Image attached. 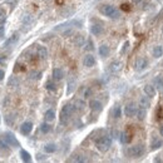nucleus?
<instances>
[{
	"instance_id": "f257e3e1",
	"label": "nucleus",
	"mask_w": 163,
	"mask_h": 163,
	"mask_svg": "<svg viewBox=\"0 0 163 163\" xmlns=\"http://www.w3.org/2000/svg\"><path fill=\"white\" fill-rule=\"evenodd\" d=\"M96 146L101 152H107L110 148V146H112V137L108 134L99 137L96 141Z\"/></svg>"
},
{
	"instance_id": "f03ea898",
	"label": "nucleus",
	"mask_w": 163,
	"mask_h": 163,
	"mask_svg": "<svg viewBox=\"0 0 163 163\" xmlns=\"http://www.w3.org/2000/svg\"><path fill=\"white\" fill-rule=\"evenodd\" d=\"M73 112H74V107H73V104H65V106L63 107L62 110H60V123L62 124H67L68 122H69Z\"/></svg>"
},
{
	"instance_id": "7ed1b4c3",
	"label": "nucleus",
	"mask_w": 163,
	"mask_h": 163,
	"mask_svg": "<svg viewBox=\"0 0 163 163\" xmlns=\"http://www.w3.org/2000/svg\"><path fill=\"white\" fill-rule=\"evenodd\" d=\"M99 10H101V13L103 15H106V17H109V18H112V19H118L119 18L118 10L115 9L113 5H102Z\"/></svg>"
},
{
	"instance_id": "20e7f679",
	"label": "nucleus",
	"mask_w": 163,
	"mask_h": 163,
	"mask_svg": "<svg viewBox=\"0 0 163 163\" xmlns=\"http://www.w3.org/2000/svg\"><path fill=\"white\" fill-rule=\"evenodd\" d=\"M128 154H129V157H132V158H139V157L144 154V146L135 144L133 147H129Z\"/></svg>"
},
{
	"instance_id": "39448f33",
	"label": "nucleus",
	"mask_w": 163,
	"mask_h": 163,
	"mask_svg": "<svg viewBox=\"0 0 163 163\" xmlns=\"http://www.w3.org/2000/svg\"><path fill=\"white\" fill-rule=\"evenodd\" d=\"M148 67V60L146 59V58H137L135 62H134V69L137 72H142V70H144L146 68Z\"/></svg>"
},
{
	"instance_id": "423d86ee",
	"label": "nucleus",
	"mask_w": 163,
	"mask_h": 163,
	"mask_svg": "<svg viewBox=\"0 0 163 163\" xmlns=\"http://www.w3.org/2000/svg\"><path fill=\"white\" fill-rule=\"evenodd\" d=\"M137 110H138V108H137L135 104L134 103H129V104H127V106L124 107V114H125V117L132 118V117H134V115L137 114Z\"/></svg>"
},
{
	"instance_id": "0eeeda50",
	"label": "nucleus",
	"mask_w": 163,
	"mask_h": 163,
	"mask_svg": "<svg viewBox=\"0 0 163 163\" xmlns=\"http://www.w3.org/2000/svg\"><path fill=\"white\" fill-rule=\"evenodd\" d=\"M4 139H5V142H7L8 144L13 146V147H19V146H20L19 142H18V139L15 138V135H14L13 133H10V132H8V133L4 134Z\"/></svg>"
},
{
	"instance_id": "6e6552de",
	"label": "nucleus",
	"mask_w": 163,
	"mask_h": 163,
	"mask_svg": "<svg viewBox=\"0 0 163 163\" xmlns=\"http://www.w3.org/2000/svg\"><path fill=\"white\" fill-rule=\"evenodd\" d=\"M83 64H84V67H87V68L94 67V64H96V58H94L92 54H87L85 57H84V59H83Z\"/></svg>"
},
{
	"instance_id": "1a4fd4ad",
	"label": "nucleus",
	"mask_w": 163,
	"mask_h": 163,
	"mask_svg": "<svg viewBox=\"0 0 163 163\" xmlns=\"http://www.w3.org/2000/svg\"><path fill=\"white\" fill-rule=\"evenodd\" d=\"M31 129H33V123L31 122H24L22 124V127H20V132H22V134H24V135H28L31 132Z\"/></svg>"
},
{
	"instance_id": "9d476101",
	"label": "nucleus",
	"mask_w": 163,
	"mask_h": 163,
	"mask_svg": "<svg viewBox=\"0 0 163 163\" xmlns=\"http://www.w3.org/2000/svg\"><path fill=\"white\" fill-rule=\"evenodd\" d=\"M89 107H91V109L93 110V112H101L103 106H102V103L97 101V99H92L91 102H89Z\"/></svg>"
},
{
	"instance_id": "9b49d317",
	"label": "nucleus",
	"mask_w": 163,
	"mask_h": 163,
	"mask_svg": "<svg viewBox=\"0 0 163 163\" xmlns=\"http://www.w3.org/2000/svg\"><path fill=\"white\" fill-rule=\"evenodd\" d=\"M143 92L147 97L149 98H153L156 96V88L153 85H149V84H146V85L143 87Z\"/></svg>"
},
{
	"instance_id": "f8f14e48",
	"label": "nucleus",
	"mask_w": 163,
	"mask_h": 163,
	"mask_svg": "<svg viewBox=\"0 0 163 163\" xmlns=\"http://www.w3.org/2000/svg\"><path fill=\"white\" fill-rule=\"evenodd\" d=\"M73 107H74V110H78V112H82L85 108V102L82 101V99H77L73 103Z\"/></svg>"
},
{
	"instance_id": "ddd939ff",
	"label": "nucleus",
	"mask_w": 163,
	"mask_h": 163,
	"mask_svg": "<svg viewBox=\"0 0 163 163\" xmlns=\"http://www.w3.org/2000/svg\"><path fill=\"white\" fill-rule=\"evenodd\" d=\"M132 141V134H130L128 130H125V132L120 133V142H122L123 144H127L129 142Z\"/></svg>"
},
{
	"instance_id": "4468645a",
	"label": "nucleus",
	"mask_w": 163,
	"mask_h": 163,
	"mask_svg": "<svg viewBox=\"0 0 163 163\" xmlns=\"http://www.w3.org/2000/svg\"><path fill=\"white\" fill-rule=\"evenodd\" d=\"M53 78L54 80H62L64 78V72H63L60 68H54L53 69Z\"/></svg>"
},
{
	"instance_id": "2eb2a0df",
	"label": "nucleus",
	"mask_w": 163,
	"mask_h": 163,
	"mask_svg": "<svg viewBox=\"0 0 163 163\" xmlns=\"http://www.w3.org/2000/svg\"><path fill=\"white\" fill-rule=\"evenodd\" d=\"M153 83H154V87L157 88V91L163 93V78L162 77H156L153 79Z\"/></svg>"
},
{
	"instance_id": "dca6fc26",
	"label": "nucleus",
	"mask_w": 163,
	"mask_h": 163,
	"mask_svg": "<svg viewBox=\"0 0 163 163\" xmlns=\"http://www.w3.org/2000/svg\"><path fill=\"white\" fill-rule=\"evenodd\" d=\"M139 106H141L142 108L148 109V108L151 107V101H149V97H147V96L141 97V99H139Z\"/></svg>"
},
{
	"instance_id": "f3484780",
	"label": "nucleus",
	"mask_w": 163,
	"mask_h": 163,
	"mask_svg": "<svg viewBox=\"0 0 163 163\" xmlns=\"http://www.w3.org/2000/svg\"><path fill=\"white\" fill-rule=\"evenodd\" d=\"M18 39H19V36H18V34H14V35H12L10 38L5 41L4 43V48H9V46H12L13 44H15L18 41Z\"/></svg>"
},
{
	"instance_id": "a211bd4d",
	"label": "nucleus",
	"mask_w": 163,
	"mask_h": 163,
	"mask_svg": "<svg viewBox=\"0 0 163 163\" xmlns=\"http://www.w3.org/2000/svg\"><path fill=\"white\" fill-rule=\"evenodd\" d=\"M91 31L94 35H101L103 33V27L101 24H93L91 27Z\"/></svg>"
},
{
	"instance_id": "6ab92c4d",
	"label": "nucleus",
	"mask_w": 163,
	"mask_h": 163,
	"mask_svg": "<svg viewBox=\"0 0 163 163\" xmlns=\"http://www.w3.org/2000/svg\"><path fill=\"white\" fill-rule=\"evenodd\" d=\"M163 146V141L159 138H153L152 139V143H151V149H158Z\"/></svg>"
},
{
	"instance_id": "aec40b11",
	"label": "nucleus",
	"mask_w": 163,
	"mask_h": 163,
	"mask_svg": "<svg viewBox=\"0 0 163 163\" xmlns=\"http://www.w3.org/2000/svg\"><path fill=\"white\" fill-rule=\"evenodd\" d=\"M120 69H122V64H120L119 62H113V63H110L109 70L112 72V73H117V72H119Z\"/></svg>"
},
{
	"instance_id": "412c9836",
	"label": "nucleus",
	"mask_w": 163,
	"mask_h": 163,
	"mask_svg": "<svg viewBox=\"0 0 163 163\" xmlns=\"http://www.w3.org/2000/svg\"><path fill=\"white\" fill-rule=\"evenodd\" d=\"M99 55L103 57V58H106L109 55V46L106 45V44H102L101 46H99Z\"/></svg>"
},
{
	"instance_id": "4be33fe9",
	"label": "nucleus",
	"mask_w": 163,
	"mask_h": 163,
	"mask_svg": "<svg viewBox=\"0 0 163 163\" xmlns=\"http://www.w3.org/2000/svg\"><path fill=\"white\" fill-rule=\"evenodd\" d=\"M137 118H138V120H144V118L147 117V109L146 108H138V110H137Z\"/></svg>"
},
{
	"instance_id": "5701e85b",
	"label": "nucleus",
	"mask_w": 163,
	"mask_h": 163,
	"mask_svg": "<svg viewBox=\"0 0 163 163\" xmlns=\"http://www.w3.org/2000/svg\"><path fill=\"white\" fill-rule=\"evenodd\" d=\"M38 57L40 59H46L48 58V50L45 46H39L38 48Z\"/></svg>"
},
{
	"instance_id": "b1692460",
	"label": "nucleus",
	"mask_w": 163,
	"mask_h": 163,
	"mask_svg": "<svg viewBox=\"0 0 163 163\" xmlns=\"http://www.w3.org/2000/svg\"><path fill=\"white\" fill-rule=\"evenodd\" d=\"M152 54H153L154 58H161L163 55V48L161 45H157L153 48V50H152Z\"/></svg>"
},
{
	"instance_id": "393cba45",
	"label": "nucleus",
	"mask_w": 163,
	"mask_h": 163,
	"mask_svg": "<svg viewBox=\"0 0 163 163\" xmlns=\"http://www.w3.org/2000/svg\"><path fill=\"white\" fill-rule=\"evenodd\" d=\"M44 151L46 152V153H54V152L57 151V146L54 143H48L44 146Z\"/></svg>"
},
{
	"instance_id": "a878e982",
	"label": "nucleus",
	"mask_w": 163,
	"mask_h": 163,
	"mask_svg": "<svg viewBox=\"0 0 163 163\" xmlns=\"http://www.w3.org/2000/svg\"><path fill=\"white\" fill-rule=\"evenodd\" d=\"M20 157H22V159H23L24 162H31V156H30L25 149L20 151Z\"/></svg>"
},
{
	"instance_id": "bb28decb",
	"label": "nucleus",
	"mask_w": 163,
	"mask_h": 163,
	"mask_svg": "<svg viewBox=\"0 0 163 163\" xmlns=\"http://www.w3.org/2000/svg\"><path fill=\"white\" fill-rule=\"evenodd\" d=\"M55 118V112L53 109H49V110H46L45 112V119L48 120V122H51V120H54Z\"/></svg>"
},
{
	"instance_id": "cd10ccee",
	"label": "nucleus",
	"mask_w": 163,
	"mask_h": 163,
	"mask_svg": "<svg viewBox=\"0 0 163 163\" xmlns=\"http://www.w3.org/2000/svg\"><path fill=\"white\" fill-rule=\"evenodd\" d=\"M87 161L88 159L82 154H77V156H74V158L70 159V162H78V163H83V162H87Z\"/></svg>"
},
{
	"instance_id": "c85d7f7f",
	"label": "nucleus",
	"mask_w": 163,
	"mask_h": 163,
	"mask_svg": "<svg viewBox=\"0 0 163 163\" xmlns=\"http://www.w3.org/2000/svg\"><path fill=\"white\" fill-rule=\"evenodd\" d=\"M113 117H114V118H117V119L122 117V109H120L119 106H117V107H115V108L113 109Z\"/></svg>"
},
{
	"instance_id": "c756f323",
	"label": "nucleus",
	"mask_w": 163,
	"mask_h": 163,
	"mask_svg": "<svg viewBox=\"0 0 163 163\" xmlns=\"http://www.w3.org/2000/svg\"><path fill=\"white\" fill-rule=\"evenodd\" d=\"M50 125L48 124V123H43V124H41L40 125V130H41V132H43L44 134H46V133H49L50 132Z\"/></svg>"
},
{
	"instance_id": "7c9ffc66",
	"label": "nucleus",
	"mask_w": 163,
	"mask_h": 163,
	"mask_svg": "<svg viewBox=\"0 0 163 163\" xmlns=\"http://www.w3.org/2000/svg\"><path fill=\"white\" fill-rule=\"evenodd\" d=\"M74 44L78 45V46L84 45V36L83 35H78L77 38H75V40H74Z\"/></svg>"
},
{
	"instance_id": "2f4dec72",
	"label": "nucleus",
	"mask_w": 163,
	"mask_h": 163,
	"mask_svg": "<svg viewBox=\"0 0 163 163\" xmlns=\"http://www.w3.org/2000/svg\"><path fill=\"white\" fill-rule=\"evenodd\" d=\"M68 87H69V88H68V92H67V93H68V94H70V93L73 92V89L75 88V80L73 79V78L69 80V83H68Z\"/></svg>"
},
{
	"instance_id": "473e14b6",
	"label": "nucleus",
	"mask_w": 163,
	"mask_h": 163,
	"mask_svg": "<svg viewBox=\"0 0 163 163\" xmlns=\"http://www.w3.org/2000/svg\"><path fill=\"white\" fill-rule=\"evenodd\" d=\"M45 88L48 89V91H50V92H54L55 89H57L55 84H54L53 82H46V84H45Z\"/></svg>"
},
{
	"instance_id": "72a5a7b5",
	"label": "nucleus",
	"mask_w": 163,
	"mask_h": 163,
	"mask_svg": "<svg viewBox=\"0 0 163 163\" xmlns=\"http://www.w3.org/2000/svg\"><path fill=\"white\" fill-rule=\"evenodd\" d=\"M41 77V72H36V70H33L30 73V78L31 79H39Z\"/></svg>"
},
{
	"instance_id": "f704fd0d",
	"label": "nucleus",
	"mask_w": 163,
	"mask_h": 163,
	"mask_svg": "<svg viewBox=\"0 0 163 163\" xmlns=\"http://www.w3.org/2000/svg\"><path fill=\"white\" fill-rule=\"evenodd\" d=\"M91 96H92V89L89 88V87H87V88L83 91V97H84V98H89Z\"/></svg>"
},
{
	"instance_id": "c9c22d12",
	"label": "nucleus",
	"mask_w": 163,
	"mask_h": 163,
	"mask_svg": "<svg viewBox=\"0 0 163 163\" xmlns=\"http://www.w3.org/2000/svg\"><path fill=\"white\" fill-rule=\"evenodd\" d=\"M119 135H120V133L118 132L117 129H112V130H110V137H112V138H118Z\"/></svg>"
},
{
	"instance_id": "e433bc0d",
	"label": "nucleus",
	"mask_w": 163,
	"mask_h": 163,
	"mask_svg": "<svg viewBox=\"0 0 163 163\" xmlns=\"http://www.w3.org/2000/svg\"><path fill=\"white\" fill-rule=\"evenodd\" d=\"M85 49H87V50H93V49H94V46H93V41H92L91 39H88L87 45H85Z\"/></svg>"
},
{
	"instance_id": "4c0bfd02",
	"label": "nucleus",
	"mask_w": 163,
	"mask_h": 163,
	"mask_svg": "<svg viewBox=\"0 0 163 163\" xmlns=\"http://www.w3.org/2000/svg\"><path fill=\"white\" fill-rule=\"evenodd\" d=\"M63 36H70L72 34H73V29H68V30H65V31H63Z\"/></svg>"
},
{
	"instance_id": "58836bf2",
	"label": "nucleus",
	"mask_w": 163,
	"mask_h": 163,
	"mask_svg": "<svg viewBox=\"0 0 163 163\" xmlns=\"http://www.w3.org/2000/svg\"><path fill=\"white\" fill-rule=\"evenodd\" d=\"M4 33H5L4 25H0V38H3V36H4Z\"/></svg>"
},
{
	"instance_id": "ea45409f",
	"label": "nucleus",
	"mask_w": 163,
	"mask_h": 163,
	"mask_svg": "<svg viewBox=\"0 0 163 163\" xmlns=\"http://www.w3.org/2000/svg\"><path fill=\"white\" fill-rule=\"evenodd\" d=\"M4 17H5V12H4L3 8H0V19L4 18Z\"/></svg>"
},
{
	"instance_id": "a19ab883",
	"label": "nucleus",
	"mask_w": 163,
	"mask_h": 163,
	"mask_svg": "<svg viewBox=\"0 0 163 163\" xmlns=\"http://www.w3.org/2000/svg\"><path fill=\"white\" fill-rule=\"evenodd\" d=\"M122 9H123V10H130V8H129L128 4H123V5H122Z\"/></svg>"
},
{
	"instance_id": "79ce46f5",
	"label": "nucleus",
	"mask_w": 163,
	"mask_h": 163,
	"mask_svg": "<svg viewBox=\"0 0 163 163\" xmlns=\"http://www.w3.org/2000/svg\"><path fill=\"white\" fill-rule=\"evenodd\" d=\"M4 77H5V73H4V70L0 69V80H3V79H4Z\"/></svg>"
},
{
	"instance_id": "37998d69",
	"label": "nucleus",
	"mask_w": 163,
	"mask_h": 163,
	"mask_svg": "<svg viewBox=\"0 0 163 163\" xmlns=\"http://www.w3.org/2000/svg\"><path fill=\"white\" fill-rule=\"evenodd\" d=\"M3 148H7V144H5L3 141H0V149H3Z\"/></svg>"
},
{
	"instance_id": "c03bdc74",
	"label": "nucleus",
	"mask_w": 163,
	"mask_h": 163,
	"mask_svg": "<svg viewBox=\"0 0 163 163\" xmlns=\"http://www.w3.org/2000/svg\"><path fill=\"white\" fill-rule=\"evenodd\" d=\"M133 1H134L135 4H139V3H142V1H143V0H133Z\"/></svg>"
},
{
	"instance_id": "a18cd8bd",
	"label": "nucleus",
	"mask_w": 163,
	"mask_h": 163,
	"mask_svg": "<svg viewBox=\"0 0 163 163\" xmlns=\"http://www.w3.org/2000/svg\"><path fill=\"white\" fill-rule=\"evenodd\" d=\"M159 133H161V135L163 137V125H162V127H161V129H159Z\"/></svg>"
},
{
	"instance_id": "49530a36",
	"label": "nucleus",
	"mask_w": 163,
	"mask_h": 163,
	"mask_svg": "<svg viewBox=\"0 0 163 163\" xmlns=\"http://www.w3.org/2000/svg\"><path fill=\"white\" fill-rule=\"evenodd\" d=\"M0 63H1V60H0Z\"/></svg>"
}]
</instances>
